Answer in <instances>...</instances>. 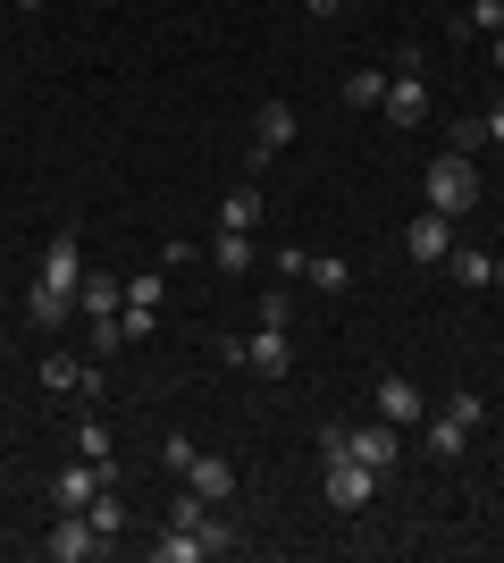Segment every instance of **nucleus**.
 Returning <instances> with one entry per match:
<instances>
[{"label":"nucleus","mask_w":504,"mask_h":563,"mask_svg":"<svg viewBox=\"0 0 504 563\" xmlns=\"http://www.w3.org/2000/svg\"><path fill=\"white\" fill-rule=\"evenodd\" d=\"M76 286H85V244H76V228L51 235V253H43V278L25 286V320L34 329H68V311H76Z\"/></svg>","instance_id":"nucleus-1"},{"label":"nucleus","mask_w":504,"mask_h":563,"mask_svg":"<svg viewBox=\"0 0 504 563\" xmlns=\"http://www.w3.org/2000/svg\"><path fill=\"white\" fill-rule=\"evenodd\" d=\"M421 202H429V211H446V219L471 211V202H480V168H471V152H437L429 177H421Z\"/></svg>","instance_id":"nucleus-2"},{"label":"nucleus","mask_w":504,"mask_h":563,"mask_svg":"<svg viewBox=\"0 0 504 563\" xmlns=\"http://www.w3.org/2000/svg\"><path fill=\"white\" fill-rule=\"evenodd\" d=\"M320 496H328L336 514H361V505L379 496V471L361 463L354 446H336V454H320Z\"/></svg>","instance_id":"nucleus-3"},{"label":"nucleus","mask_w":504,"mask_h":563,"mask_svg":"<svg viewBox=\"0 0 504 563\" xmlns=\"http://www.w3.org/2000/svg\"><path fill=\"white\" fill-rule=\"evenodd\" d=\"M387 126H421V118H429V76H421V59H395V68H387Z\"/></svg>","instance_id":"nucleus-4"},{"label":"nucleus","mask_w":504,"mask_h":563,"mask_svg":"<svg viewBox=\"0 0 504 563\" xmlns=\"http://www.w3.org/2000/svg\"><path fill=\"white\" fill-rule=\"evenodd\" d=\"M480 412H488L480 396H455L446 412H429V454H446V463H455V454L480 438Z\"/></svg>","instance_id":"nucleus-5"},{"label":"nucleus","mask_w":504,"mask_h":563,"mask_svg":"<svg viewBox=\"0 0 504 563\" xmlns=\"http://www.w3.org/2000/svg\"><path fill=\"white\" fill-rule=\"evenodd\" d=\"M51 563H93L101 555V530H93V514H76V505H59V521H51Z\"/></svg>","instance_id":"nucleus-6"},{"label":"nucleus","mask_w":504,"mask_h":563,"mask_svg":"<svg viewBox=\"0 0 504 563\" xmlns=\"http://www.w3.org/2000/svg\"><path fill=\"white\" fill-rule=\"evenodd\" d=\"M101 488H110V463H93V454H76L68 471H51V505H76V514H85Z\"/></svg>","instance_id":"nucleus-7"},{"label":"nucleus","mask_w":504,"mask_h":563,"mask_svg":"<svg viewBox=\"0 0 504 563\" xmlns=\"http://www.w3.org/2000/svg\"><path fill=\"white\" fill-rule=\"evenodd\" d=\"M177 479H186L193 496H211V505H227V496H236V463H227V454H202V446L186 454V471H177Z\"/></svg>","instance_id":"nucleus-8"},{"label":"nucleus","mask_w":504,"mask_h":563,"mask_svg":"<svg viewBox=\"0 0 504 563\" xmlns=\"http://www.w3.org/2000/svg\"><path fill=\"white\" fill-rule=\"evenodd\" d=\"M287 143H294V110H287V101H261V118H253V177H261Z\"/></svg>","instance_id":"nucleus-9"},{"label":"nucleus","mask_w":504,"mask_h":563,"mask_svg":"<svg viewBox=\"0 0 504 563\" xmlns=\"http://www.w3.org/2000/svg\"><path fill=\"white\" fill-rule=\"evenodd\" d=\"M404 253L429 261V269H446V253H455V219H446V211H421V219L404 228Z\"/></svg>","instance_id":"nucleus-10"},{"label":"nucleus","mask_w":504,"mask_h":563,"mask_svg":"<svg viewBox=\"0 0 504 563\" xmlns=\"http://www.w3.org/2000/svg\"><path fill=\"white\" fill-rule=\"evenodd\" d=\"M345 446H354L361 463L387 479V471H395V421H361V429H345Z\"/></svg>","instance_id":"nucleus-11"},{"label":"nucleus","mask_w":504,"mask_h":563,"mask_svg":"<svg viewBox=\"0 0 504 563\" xmlns=\"http://www.w3.org/2000/svg\"><path fill=\"white\" fill-rule=\"evenodd\" d=\"M119 303H126V286L110 278V269H85V286H76V311H85V320H119Z\"/></svg>","instance_id":"nucleus-12"},{"label":"nucleus","mask_w":504,"mask_h":563,"mask_svg":"<svg viewBox=\"0 0 504 563\" xmlns=\"http://www.w3.org/2000/svg\"><path fill=\"white\" fill-rule=\"evenodd\" d=\"M379 421H395V429L429 421V404H421V387H412V378H379Z\"/></svg>","instance_id":"nucleus-13"},{"label":"nucleus","mask_w":504,"mask_h":563,"mask_svg":"<svg viewBox=\"0 0 504 563\" xmlns=\"http://www.w3.org/2000/svg\"><path fill=\"white\" fill-rule=\"evenodd\" d=\"M244 362H253V371H261V378H287V371H294V345H287V336H278V329H269V320H261V336L244 345Z\"/></svg>","instance_id":"nucleus-14"},{"label":"nucleus","mask_w":504,"mask_h":563,"mask_svg":"<svg viewBox=\"0 0 504 563\" xmlns=\"http://www.w3.org/2000/svg\"><path fill=\"white\" fill-rule=\"evenodd\" d=\"M211 269H253V228H219L211 235Z\"/></svg>","instance_id":"nucleus-15"},{"label":"nucleus","mask_w":504,"mask_h":563,"mask_svg":"<svg viewBox=\"0 0 504 563\" xmlns=\"http://www.w3.org/2000/svg\"><path fill=\"white\" fill-rule=\"evenodd\" d=\"M446 269H455L462 286H496V253H480V244H455V253H446Z\"/></svg>","instance_id":"nucleus-16"},{"label":"nucleus","mask_w":504,"mask_h":563,"mask_svg":"<svg viewBox=\"0 0 504 563\" xmlns=\"http://www.w3.org/2000/svg\"><path fill=\"white\" fill-rule=\"evenodd\" d=\"M152 555H160V563H202L211 547H202V530H186V521H168V539L152 547Z\"/></svg>","instance_id":"nucleus-17"},{"label":"nucleus","mask_w":504,"mask_h":563,"mask_svg":"<svg viewBox=\"0 0 504 563\" xmlns=\"http://www.w3.org/2000/svg\"><path fill=\"white\" fill-rule=\"evenodd\" d=\"M303 286H320V295H345V286H354V261H336V253H320L312 269H303Z\"/></svg>","instance_id":"nucleus-18"},{"label":"nucleus","mask_w":504,"mask_h":563,"mask_svg":"<svg viewBox=\"0 0 504 563\" xmlns=\"http://www.w3.org/2000/svg\"><path fill=\"white\" fill-rule=\"evenodd\" d=\"M253 219H261V186H236L219 202V228H253Z\"/></svg>","instance_id":"nucleus-19"},{"label":"nucleus","mask_w":504,"mask_h":563,"mask_svg":"<svg viewBox=\"0 0 504 563\" xmlns=\"http://www.w3.org/2000/svg\"><path fill=\"white\" fill-rule=\"evenodd\" d=\"M345 101H354V110H379V101H387V76L379 68H354V76H345Z\"/></svg>","instance_id":"nucleus-20"},{"label":"nucleus","mask_w":504,"mask_h":563,"mask_svg":"<svg viewBox=\"0 0 504 563\" xmlns=\"http://www.w3.org/2000/svg\"><path fill=\"white\" fill-rule=\"evenodd\" d=\"M455 34H504V0H471L455 18Z\"/></svg>","instance_id":"nucleus-21"},{"label":"nucleus","mask_w":504,"mask_h":563,"mask_svg":"<svg viewBox=\"0 0 504 563\" xmlns=\"http://www.w3.org/2000/svg\"><path fill=\"white\" fill-rule=\"evenodd\" d=\"M85 514H93V530H101V539H119V530H126V505H119V488H101L93 505H85Z\"/></svg>","instance_id":"nucleus-22"},{"label":"nucleus","mask_w":504,"mask_h":563,"mask_svg":"<svg viewBox=\"0 0 504 563\" xmlns=\"http://www.w3.org/2000/svg\"><path fill=\"white\" fill-rule=\"evenodd\" d=\"M236 521H227V505H211V521H202V547H211V555H236Z\"/></svg>","instance_id":"nucleus-23"},{"label":"nucleus","mask_w":504,"mask_h":563,"mask_svg":"<svg viewBox=\"0 0 504 563\" xmlns=\"http://www.w3.org/2000/svg\"><path fill=\"white\" fill-rule=\"evenodd\" d=\"M126 303L160 311V303H168V278H160V269H135V278H126Z\"/></svg>","instance_id":"nucleus-24"},{"label":"nucleus","mask_w":504,"mask_h":563,"mask_svg":"<svg viewBox=\"0 0 504 563\" xmlns=\"http://www.w3.org/2000/svg\"><path fill=\"white\" fill-rule=\"evenodd\" d=\"M119 345H126V329H119V320H93V329H85V362H110Z\"/></svg>","instance_id":"nucleus-25"},{"label":"nucleus","mask_w":504,"mask_h":563,"mask_svg":"<svg viewBox=\"0 0 504 563\" xmlns=\"http://www.w3.org/2000/svg\"><path fill=\"white\" fill-rule=\"evenodd\" d=\"M76 454H93V463H110V421H101V412H85V429H76Z\"/></svg>","instance_id":"nucleus-26"},{"label":"nucleus","mask_w":504,"mask_h":563,"mask_svg":"<svg viewBox=\"0 0 504 563\" xmlns=\"http://www.w3.org/2000/svg\"><path fill=\"white\" fill-rule=\"evenodd\" d=\"M168 521H186V530H202V521H211V496L177 488V505H168Z\"/></svg>","instance_id":"nucleus-27"},{"label":"nucleus","mask_w":504,"mask_h":563,"mask_svg":"<svg viewBox=\"0 0 504 563\" xmlns=\"http://www.w3.org/2000/svg\"><path fill=\"white\" fill-rule=\"evenodd\" d=\"M480 135H488V143H504V101H496V110L480 118Z\"/></svg>","instance_id":"nucleus-28"},{"label":"nucleus","mask_w":504,"mask_h":563,"mask_svg":"<svg viewBox=\"0 0 504 563\" xmlns=\"http://www.w3.org/2000/svg\"><path fill=\"white\" fill-rule=\"evenodd\" d=\"M303 9H312V18H336V9H345V0H303Z\"/></svg>","instance_id":"nucleus-29"},{"label":"nucleus","mask_w":504,"mask_h":563,"mask_svg":"<svg viewBox=\"0 0 504 563\" xmlns=\"http://www.w3.org/2000/svg\"><path fill=\"white\" fill-rule=\"evenodd\" d=\"M488 43H496V68H504V34H488Z\"/></svg>","instance_id":"nucleus-30"},{"label":"nucleus","mask_w":504,"mask_h":563,"mask_svg":"<svg viewBox=\"0 0 504 563\" xmlns=\"http://www.w3.org/2000/svg\"><path fill=\"white\" fill-rule=\"evenodd\" d=\"M9 9H43V0H9Z\"/></svg>","instance_id":"nucleus-31"},{"label":"nucleus","mask_w":504,"mask_h":563,"mask_svg":"<svg viewBox=\"0 0 504 563\" xmlns=\"http://www.w3.org/2000/svg\"><path fill=\"white\" fill-rule=\"evenodd\" d=\"M0 362H9V336H0Z\"/></svg>","instance_id":"nucleus-32"}]
</instances>
